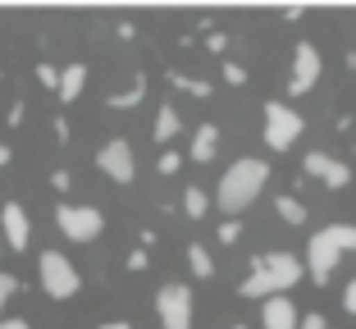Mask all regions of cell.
<instances>
[{
    "label": "cell",
    "mask_w": 356,
    "mask_h": 329,
    "mask_svg": "<svg viewBox=\"0 0 356 329\" xmlns=\"http://www.w3.org/2000/svg\"><path fill=\"white\" fill-rule=\"evenodd\" d=\"M156 316L165 329H192V288L188 284H160Z\"/></svg>",
    "instance_id": "cell-6"
},
{
    "label": "cell",
    "mask_w": 356,
    "mask_h": 329,
    "mask_svg": "<svg viewBox=\"0 0 356 329\" xmlns=\"http://www.w3.org/2000/svg\"><path fill=\"white\" fill-rule=\"evenodd\" d=\"M0 329H32L28 320H0Z\"/></svg>",
    "instance_id": "cell-32"
},
{
    "label": "cell",
    "mask_w": 356,
    "mask_h": 329,
    "mask_svg": "<svg viewBox=\"0 0 356 329\" xmlns=\"http://www.w3.org/2000/svg\"><path fill=\"white\" fill-rule=\"evenodd\" d=\"M256 266L270 275V284H274V293H288L293 284H302V256H293V252H261V256H252Z\"/></svg>",
    "instance_id": "cell-8"
},
{
    "label": "cell",
    "mask_w": 356,
    "mask_h": 329,
    "mask_svg": "<svg viewBox=\"0 0 356 329\" xmlns=\"http://www.w3.org/2000/svg\"><path fill=\"white\" fill-rule=\"evenodd\" d=\"M215 151H220V128H215V124H201L197 133H192L188 156L197 160V165H206V160H215Z\"/></svg>",
    "instance_id": "cell-14"
},
{
    "label": "cell",
    "mask_w": 356,
    "mask_h": 329,
    "mask_svg": "<svg viewBox=\"0 0 356 329\" xmlns=\"http://www.w3.org/2000/svg\"><path fill=\"white\" fill-rule=\"evenodd\" d=\"M96 170L105 174L110 183H133L137 179V160H133V147L124 138H110L101 151H96Z\"/></svg>",
    "instance_id": "cell-7"
},
{
    "label": "cell",
    "mask_w": 356,
    "mask_h": 329,
    "mask_svg": "<svg viewBox=\"0 0 356 329\" xmlns=\"http://www.w3.org/2000/svg\"><path fill=\"white\" fill-rule=\"evenodd\" d=\"M0 165H10V147H0Z\"/></svg>",
    "instance_id": "cell-34"
},
{
    "label": "cell",
    "mask_w": 356,
    "mask_h": 329,
    "mask_svg": "<svg viewBox=\"0 0 356 329\" xmlns=\"http://www.w3.org/2000/svg\"><path fill=\"white\" fill-rule=\"evenodd\" d=\"M302 174H311L315 183H325V188H347L352 183V170H347L343 160H334L329 151H311L302 160Z\"/></svg>",
    "instance_id": "cell-10"
},
{
    "label": "cell",
    "mask_w": 356,
    "mask_h": 329,
    "mask_svg": "<svg viewBox=\"0 0 356 329\" xmlns=\"http://www.w3.org/2000/svg\"><path fill=\"white\" fill-rule=\"evenodd\" d=\"M229 329H247V325H242V320H238V325H229Z\"/></svg>",
    "instance_id": "cell-35"
},
{
    "label": "cell",
    "mask_w": 356,
    "mask_h": 329,
    "mask_svg": "<svg viewBox=\"0 0 356 329\" xmlns=\"http://www.w3.org/2000/svg\"><path fill=\"white\" fill-rule=\"evenodd\" d=\"M37 83L55 92V87H60V69H55V64H37Z\"/></svg>",
    "instance_id": "cell-23"
},
{
    "label": "cell",
    "mask_w": 356,
    "mask_h": 329,
    "mask_svg": "<svg viewBox=\"0 0 356 329\" xmlns=\"http://www.w3.org/2000/svg\"><path fill=\"white\" fill-rule=\"evenodd\" d=\"M302 115H297L293 106H283V101H265V147H274V151H288L297 138H302Z\"/></svg>",
    "instance_id": "cell-5"
},
{
    "label": "cell",
    "mask_w": 356,
    "mask_h": 329,
    "mask_svg": "<svg viewBox=\"0 0 356 329\" xmlns=\"http://www.w3.org/2000/svg\"><path fill=\"white\" fill-rule=\"evenodd\" d=\"M343 311H347V316H356V279L343 288Z\"/></svg>",
    "instance_id": "cell-30"
},
{
    "label": "cell",
    "mask_w": 356,
    "mask_h": 329,
    "mask_svg": "<svg viewBox=\"0 0 356 329\" xmlns=\"http://www.w3.org/2000/svg\"><path fill=\"white\" fill-rule=\"evenodd\" d=\"M188 266H192V275H197V279H210V275H215V261H210V252L201 243L188 247Z\"/></svg>",
    "instance_id": "cell-20"
},
{
    "label": "cell",
    "mask_w": 356,
    "mask_h": 329,
    "mask_svg": "<svg viewBox=\"0 0 356 329\" xmlns=\"http://www.w3.org/2000/svg\"><path fill=\"white\" fill-rule=\"evenodd\" d=\"M297 329H329V325H325V316H320V311H311V316L297 320Z\"/></svg>",
    "instance_id": "cell-29"
},
{
    "label": "cell",
    "mask_w": 356,
    "mask_h": 329,
    "mask_svg": "<svg viewBox=\"0 0 356 329\" xmlns=\"http://www.w3.org/2000/svg\"><path fill=\"white\" fill-rule=\"evenodd\" d=\"M178 165H183V156H178V151H160V160H156L160 174H178Z\"/></svg>",
    "instance_id": "cell-24"
},
{
    "label": "cell",
    "mask_w": 356,
    "mask_h": 329,
    "mask_svg": "<svg viewBox=\"0 0 356 329\" xmlns=\"http://www.w3.org/2000/svg\"><path fill=\"white\" fill-rule=\"evenodd\" d=\"M238 293H242V298H252V302H265V298H274V284H270V275H265V270L252 261V275L242 279Z\"/></svg>",
    "instance_id": "cell-15"
},
{
    "label": "cell",
    "mask_w": 356,
    "mask_h": 329,
    "mask_svg": "<svg viewBox=\"0 0 356 329\" xmlns=\"http://www.w3.org/2000/svg\"><path fill=\"white\" fill-rule=\"evenodd\" d=\"M151 138H156L160 147H169V142L178 138V110L174 106H160L156 110V128H151Z\"/></svg>",
    "instance_id": "cell-16"
},
{
    "label": "cell",
    "mask_w": 356,
    "mask_h": 329,
    "mask_svg": "<svg viewBox=\"0 0 356 329\" xmlns=\"http://www.w3.org/2000/svg\"><path fill=\"white\" fill-rule=\"evenodd\" d=\"M37 279H42V288L51 293L55 302H69V298L78 293V288H83V279H78L74 261H69L64 252H55V247L37 256Z\"/></svg>",
    "instance_id": "cell-3"
},
{
    "label": "cell",
    "mask_w": 356,
    "mask_h": 329,
    "mask_svg": "<svg viewBox=\"0 0 356 329\" xmlns=\"http://www.w3.org/2000/svg\"><path fill=\"white\" fill-rule=\"evenodd\" d=\"M265 179H270V165H265V160H256V156H242V160H233L229 170H224V179H220V192H215V202H220V211H224V215H238V211H247V206H252L256 197H261Z\"/></svg>",
    "instance_id": "cell-1"
},
{
    "label": "cell",
    "mask_w": 356,
    "mask_h": 329,
    "mask_svg": "<svg viewBox=\"0 0 356 329\" xmlns=\"http://www.w3.org/2000/svg\"><path fill=\"white\" fill-rule=\"evenodd\" d=\"M169 83L178 87V92H188V96H197V101H206L215 87L206 83V78H192V74H178V69H169Z\"/></svg>",
    "instance_id": "cell-18"
},
{
    "label": "cell",
    "mask_w": 356,
    "mask_h": 329,
    "mask_svg": "<svg viewBox=\"0 0 356 329\" xmlns=\"http://www.w3.org/2000/svg\"><path fill=\"white\" fill-rule=\"evenodd\" d=\"M14 293H19V279H14L10 270H0V311L10 307V298H14Z\"/></svg>",
    "instance_id": "cell-22"
},
{
    "label": "cell",
    "mask_w": 356,
    "mask_h": 329,
    "mask_svg": "<svg viewBox=\"0 0 356 329\" xmlns=\"http://www.w3.org/2000/svg\"><path fill=\"white\" fill-rule=\"evenodd\" d=\"M238 238H242V224H238V220H224V224H220V243H229V247H233Z\"/></svg>",
    "instance_id": "cell-25"
},
{
    "label": "cell",
    "mask_w": 356,
    "mask_h": 329,
    "mask_svg": "<svg viewBox=\"0 0 356 329\" xmlns=\"http://www.w3.org/2000/svg\"><path fill=\"white\" fill-rule=\"evenodd\" d=\"M206 46H210V51H224V46H229V37H224V32H210Z\"/></svg>",
    "instance_id": "cell-31"
},
{
    "label": "cell",
    "mask_w": 356,
    "mask_h": 329,
    "mask_svg": "<svg viewBox=\"0 0 356 329\" xmlns=\"http://www.w3.org/2000/svg\"><path fill=\"white\" fill-rule=\"evenodd\" d=\"M297 307H293V298H283V293H274V298H265L261 302V325L265 329H297Z\"/></svg>",
    "instance_id": "cell-12"
},
{
    "label": "cell",
    "mask_w": 356,
    "mask_h": 329,
    "mask_svg": "<svg viewBox=\"0 0 356 329\" xmlns=\"http://www.w3.org/2000/svg\"><path fill=\"white\" fill-rule=\"evenodd\" d=\"M142 96H147V74H137L128 92H115V96H105V106H110V110H133L137 101H142Z\"/></svg>",
    "instance_id": "cell-17"
},
{
    "label": "cell",
    "mask_w": 356,
    "mask_h": 329,
    "mask_svg": "<svg viewBox=\"0 0 356 329\" xmlns=\"http://www.w3.org/2000/svg\"><path fill=\"white\" fill-rule=\"evenodd\" d=\"M147 266H151L147 247H137V252H128V270H147Z\"/></svg>",
    "instance_id": "cell-27"
},
{
    "label": "cell",
    "mask_w": 356,
    "mask_h": 329,
    "mask_svg": "<svg viewBox=\"0 0 356 329\" xmlns=\"http://www.w3.org/2000/svg\"><path fill=\"white\" fill-rule=\"evenodd\" d=\"M347 252H356V224H325L315 229L311 243H306V266L315 284H329L334 279V266L343 261Z\"/></svg>",
    "instance_id": "cell-2"
},
{
    "label": "cell",
    "mask_w": 356,
    "mask_h": 329,
    "mask_svg": "<svg viewBox=\"0 0 356 329\" xmlns=\"http://www.w3.org/2000/svg\"><path fill=\"white\" fill-rule=\"evenodd\" d=\"M274 215H279L283 224H306V206L297 202V197H274Z\"/></svg>",
    "instance_id": "cell-19"
},
{
    "label": "cell",
    "mask_w": 356,
    "mask_h": 329,
    "mask_svg": "<svg viewBox=\"0 0 356 329\" xmlns=\"http://www.w3.org/2000/svg\"><path fill=\"white\" fill-rule=\"evenodd\" d=\"M320 74H325V60H320V51H315L311 42H297V51H293V78H288V92H293V96H306L315 83H320Z\"/></svg>",
    "instance_id": "cell-9"
},
{
    "label": "cell",
    "mask_w": 356,
    "mask_h": 329,
    "mask_svg": "<svg viewBox=\"0 0 356 329\" xmlns=\"http://www.w3.org/2000/svg\"><path fill=\"white\" fill-rule=\"evenodd\" d=\"M51 188H55V192H69V188H74V179H69V170H55V174H51Z\"/></svg>",
    "instance_id": "cell-28"
},
{
    "label": "cell",
    "mask_w": 356,
    "mask_h": 329,
    "mask_svg": "<svg viewBox=\"0 0 356 329\" xmlns=\"http://www.w3.org/2000/svg\"><path fill=\"white\" fill-rule=\"evenodd\" d=\"M206 211H210V197L201 188H188V192H183V215H188V220H201Z\"/></svg>",
    "instance_id": "cell-21"
},
{
    "label": "cell",
    "mask_w": 356,
    "mask_h": 329,
    "mask_svg": "<svg viewBox=\"0 0 356 329\" xmlns=\"http://www.w3.org/2000/svg\"><path fill=\"white\" fill-rule=\"evenodd\" d=\"M55 224H60V234L69 238V243H92V238H101L105 215L96 211V206H74V202H60V206H55Z\"/></svg>",
    "instance_id": "cell-4"
},
{
    "label": "cell",
    "mask_w": 356,
    "mask_h": 329,
    "mask_svg": "<svg viewBox=\"0 0 356 329\" xmlns=\"http://www.w3.org/2000/svg\"><path fill=\"white\" fill-rule=\"evenodd\" d=\"M87 87V64H69V69H60V87H55V96H60L64 106H74L78 96H83Z\"/></svg>",
    "instance_id": "cell-13"
},
{
    "label": "cell",
    "mask_w": 356,
    "mask_h": 329,
    "mask_svg": "<svg viewBox=\"0 0 356 329\" xmlns=\"http://www.w3.org/2000/svg\"><path fill=\"white\" fill-rule=\"evenodd\" d=\"M101 329H133V325H128V320H105Z\"/></svg>",
    "instance_id": "cell-33"
},
{
    "label": "cell",
    "mask_w": 356,
    "mask_h": 329,
    "mask_svg": "<svg viewBox=\"0 0 356 329\" xmlns=\"http://www.w3.org/2000/svg\"><path fill=\"white\" fill-rule=\"evenodd\" d=\"M0 229H5V247H14V252H23V247L32 243L28 211H23L19 202H5V206H0Z\"/></svg>",
    "instance_id": "cell-11"
},
{
    "label": "cell",
    "mask_w": 356,
    "mask_h": 329,
    "mask_svg": "<svg viewBox=\"0 0 356 329\" xmlns=\"http://www.w3.org/2000/svg\"><path fill=\"white\" fill-rule=\"evenodd\" d=\"M247 78H252V74H247V69H242V64H224V83L242 87V83H247Z\"/></svg>",
    "instance_id": "cell-26"
}]
</instances>
